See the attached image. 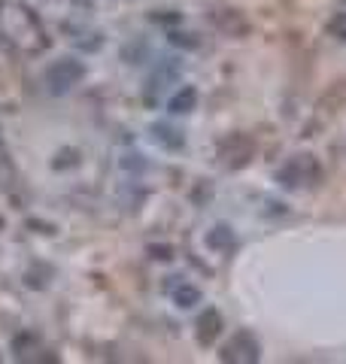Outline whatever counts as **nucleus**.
Listing matches in <instances>:
<instances>
[{"mask_svg":"<svg viewBox=\"0 0 346 364\" xmlns=\"http://www.w3.org/2000/svg\"><path fill=\"white\" fill-rule=\"evenodd\" d=\"M194 107H198V88L194 85H182L177 95L167 100V109L173 116H186V112H192Z\"/></svg>","mask_w":346,"mask_h":364,"instance_id":"nucleus-8","label":"nucleus"},{"mask_svg":"<svg viewBox=\"0 0 346 364\" xmlns=\"http://www.w3.org/2000/svg\"><path fill=\"white\" fill-rule=\"evenodd\" d=\"M0 152H4V134H0Z\"/></svg>","mask_w":346,"mask_h":364,"instance_id":"nucleus-15","label":"nucleus"},{"mask_svg":"<svg viewBox=\"0 0 346 364\" xmlns=\"http://www.w3.org/2000/svg\"><path fill=\"white\" fill-rule=\"evenodd\" d=\"M0 33L16 46V49L21 52H43L46 46H49V40H46V31L40 25V18L31 13L28 6L21 4H0Z\"/></svg>","mask_w":346,"mask_h":364,"instance_id":"nucleus-1","label":"nucleus"},{"mask_svg":"<svg viewBox=\"0 0 346 364\" xmlns=\"http://www.w3.org/2000/svg\"><path fill=\"white\" fill-rule=\"evenodd\" d=\"M210 21L222 33H228V37H246V33H249V18L240 13V9H234V6H219V9H213Z\"/></svg>","mask_w":346,"mask_h":364,"instance_id":"nucleus-6","label":"nucleus"},{"mask_svg":"<svg viewBox=\"0 0 346 364\" xmlns=\"http://www.w3.org/2000/svg\"><path fill=\"white\" fill-rule=\"evenodd\" d=\"M152 136H155V143H161L164 149H173V152L186 146V136H182V134L173 128V124H167V122H155V124H152Z\"/></svg>","mask_w":346,"mask_h":364,"instance_id":"nucleus-9","label":"nucleus"},{"mask_svg":"<svg viewBox=\"0 0 346 364\" xmlns=\"http://www.w3.org/2000/svg\"><path fill=\"white\" fill-rule=\"evenodd\" d=\"M85 76V64L76 61V58H61V61H52L49 67H46V85H49L55 95H61V91H70L79 79Z\"/></svg>","mask_w":346,"mask_h":364,"instance_id":"nucleus-4","label":"nucleus"},{"mask_svg":"<svg viewBox=\"0 0 346 364\" xmlns=\"http://www.w3.org/2000/svg\"><path fill=\"white\" fill-rule=\"evenodd\" d=\"M325 31L331 33L334 40H346V9H343V13H334V16L328 18Z\"/></svg>","mask_w":346,"mask_h":364,"instance_id":"nucleus-12","label":"nucleus"},{"mask_svg":"<svg viewBox=\"0 0 346 364\" xmlns=\"http://www.w3.org/2000/svg\"><path fill=\"white\" fill-rule=\"evenodd\" d=\"M219 358L231 361V364H256L261 358V343L252 331L240 328V331H234L228 337V343L222 346V352H219Z\"/></svg>","mask_w":346,"mask_h":364,"instance_id":"nucleus-3","label":"nucleus"},{"mask_svg":"<svg viewBox=\"0 0 346 364\" xmlns=\"http://www.w3.org/2000/svg\"><path fill=\"white\" fill-rule=\"evenodd\" d=\"M173 304H177L179 310H192V306L201 304V289L192 286V282H182V286L173 289Z\"/></svg>","mask_w":346,"mask_h":364,"instance_id":"nucleus-11","label":"nucleus"},{"mask_svg":"<svg viewBox=\"0 0 346 364\" xmlns=\"http://www.w3.org/2000/svg\"><path fill=\"white\" fill-rule=\"evenodd\" d=\"M149 255H152V258H161V261H170V258H173L170 246H149Z\"/></svg>","mask_w":346,"mask_h":364,"instance_id":"nucleus-14","label":"nucleus"},{"mask_svg":"<svg viewBox=\"0 0 346 364\" xmlns=\"http://www.w3.org/2000/svg\"><path fill=\"white\" fill-rule=\"evenodd\" d=\"M170 43L173 46H186V49H198L194 33H182V31H170Z\"/></svg>","mask_w":346,"mask_h":364,"instance_id":"nucleus-13","label":"nucleus"},{"mask_svg":"<svg viewBox=\"0 0 346 364\" xmlns=\"http://www.w3.org/2000/svg\"><path fill=\"white\" fill-rule=\"evenodd\" d=\"M234 243H237V237L228 225H216L213 231H206V246H210L213 252H231Z\"/></svg>","mask_w":346,"mask_h":364,"instance_id":"nucleus-10","label":"nucleus"},{"mask_svg":"<svg viewBox=\"0 0 346 364\" xmlns=\"http://www.w3.org/2000/svg\"><path fill=\"white\" fill-rule=\"evenodd\" d=\"M252 155H256V143H252V136H246V134H234L219 146V161L228 170L246 167L252 161Z\"/></svg>","mask_w":346,"mask_h":364,"instance_id":"nucleus-5","label":"nucleus"},{"mask_svg":"<svg viewBox=\"0 0 346 364\" xmlns=\"http://www.w3.org/2000/svg\"><path fill=\"white\" fill-rule=\"evenodd\" d=\"M219 334H222V316H219V310L210 306V310L201 313V318H198V343L213 346Z\"/></svg>","mask_w":346,"mask_h":364,"instance_id":"nucleus-7","label":"nucleus"},{"mask_svg":"<svg viewBox=\"0 0 346 364\" xmlns=\"http://www.w3.org/2000/svg\"><path fill=\"white\" fill-rule=\"evenodd\" d=\"M276 182H283L285 188H304L319 182V164L313 155H295L276 170Z\"/></svg>","mask_w":346,"mask_h":364,"instance_id":"nucleus-2","label":"nucleus"}]
</instances>
